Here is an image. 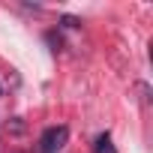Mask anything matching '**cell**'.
I'll use <instances>...</instances> for the list:
<instances>
[{
	"instance_id": "6da1fadb",
	"label": "cell",
	"mask_w": 153,
	"mask_h": 153,
	"mask_svg": "<svg viewBox=\"0 0 153 153\" xmlns=\"http://www.w3.org/2000/svg\"><path fill=\"white\" fill-rule=\"evenodd\" d=\"M66 138H69L66 126H48L42 132V138H39V153H57V150H63Z\"/></svg>"
},
{
	"instance_id": "7a4b0ae2",
	"label": "cell",
	"mask_w": 153,
	"mask_h": 153,
	"mask_svg": "<svg viewBox=\"0 0 153 153\" xmlns=\"http://www.w3.org/2000/svg\"><path fill=\"white\" fill-rule=\"evenodd\" d=\"M93 150H96V153H117V150H114V144H111V135H108V132H102V135L96 138Z\"/></svg>"
}]
</instances>
